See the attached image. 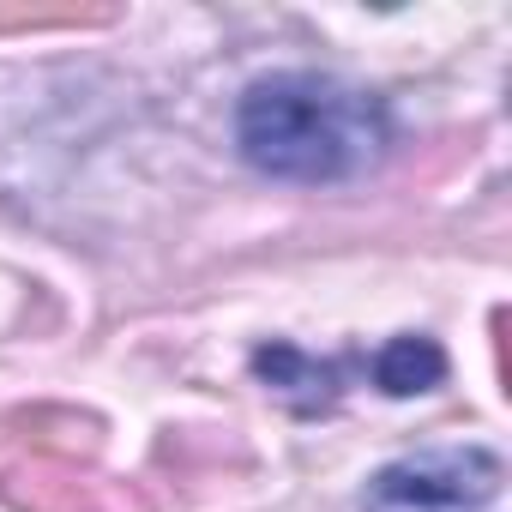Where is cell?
Segmentation results:
<instances>
[{"mask_svg": "<svg viewBox=\"0 0 512 512\" xmlns=\"http://www.w3.org/2000/svg\"><path fill=\"white\" fill-rule=\"evenodd\" d=\"M350 374L368 380V356H308L296 344H260L253 350V380L266 392H278L296 416H326L344 398Z\"/></svg>", "mask_w": 512, "mask_h": 512, "instance_id": "cell-3", "label": "cell"}, {"mask_svg": "<svg viewBox=\"0 0 512 512\" xmlns=\"http://www.w3.org/2000/svg\"><path fill=\"white\" fill-rule=\"evenodd\" d=\"M368 380L386 392V398H416V392H434L446 380V350L422 332H398L386 338L374 356H368Z\"/></svg>", "mask_w": 512, "mask_h": 512, "instance_id": "cell-4", "label": "cell"}, {"mask_svg": "<svg viewBox=\"0 0 512 512\" xmlns=\"http://www.w3.org/2000/svg\"><path fill=\"white\" fill-rule=\"evenodd\" d=\"M235 151L290 187H338L392 151V109L332 73H266L235 103Z\"/></svg>", "mask_w": 512, "mask_h": 512, "instance_id": "cell-1", "label": "cell"}, {"mask_svg": "<svg viewBox=\"0 0 512 512\" xmlns=\"http://www.w3.org/2000/svg\"><path fill=\"white\" fill-rule=\"evenodd\" d=\"M506 488L494 446H422L368 476L362 512H488Z\"/></svg>", "mask_w": 512, "mask_h": 512, "instance_id": "cell-2", "label": "cell"}]
</instances>
